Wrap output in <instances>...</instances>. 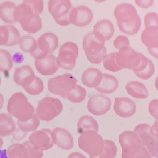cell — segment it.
<instances>
[{
    "label": "cell",
    "instance_id": "cell-1",
    "mask_svg": "<svg viewBox=\"0 0 158 158\" xmlns=\"http://www.w3.org/2000/svg\"><path fill=\"white\" fill-rule=\"evenodd\" d=\"M117 24L123 33L132 35L138 33L141 27V19L136 9L130 3H120L114 11Z\"/></svg>",
    "mask_w": 158,
    "mask_h": 158
},
{
    "label": "cell",
    "instance_id": "cell-2",
    "mask_svg": "<svg viewBox=\"0 0 158 158\" xmlns=\"http://www.w3.org/2000/svg\"><path fill=\"white\" fill-rule=\"evenodd\" d=\"M122 149L121 158H152L148 150L142 146L138 135L133 131H125L118 138Z\"/></svg>",
    "mask_w": 158,
    "mask_h": 158
},
{
    "label": "cell",
    "instance_id": "cell-3",
    "mask_svg": "<svg viewBox=\"0 0 158 158\" xmlns=\"http://www.w3.org/2000/svg\"><path fill=\"white\" fill-rule=\"evenodd\" d=\"M14 20L20 24L23 30L30 34L37 33L42 26L40 16L32 10L25 0L16 6L14 10Z\"/></svg>",
    "mask_w": 158,
    "mask_h": 158
},
{
    "label": "cell",
    "instance_id": "cell-4",
    "mask_svg": "<svg viewBox=\"0 0 158 158\" xmlns=\"http://www.w3.org/2000/svg\"><path fill=\"white\" fill-rule=\"evenodd\" d=\"M105 42L103 37L93 31L88 32L84 36L82 47L87 60L91 64H99L103 62L106 55Z\"/></svg>",
    "mask_w": 158,
    "mask_h": 158
},
{
    "label": "cell",
    "instance_id": "cell-5",
    "mask_svg": "<svg viewBox=\"0 0 158 158\" xmlns=\"http://www.w3.org/2000/svg\"><path fill=\"white\" fill-rule=\"evenodd\" d=\"M7 111L11 117L20 121H27L35 114V109L28 102L24 93L17 92L13 94L7 103Z\"/></svg>",
    "mask_w": 158,
    "mask_h": 158
},
{
    "label": "cell",
    "instance_id": "cell-6",
    "mask_svg": "<svg viewBox=\"0 0 158 158\" xmlns=\"http://www.w3.org/2000/svg\"><path fill=\"white\" fill-rule=\"evenodd\" d=\"M78 146L89 156H99L104 150V139L96 131H85L79 136Z\"/></svg>",
    "mask_w": 158,
    "mask_h": 158
},
{
    "label": "cell",
    "instance_id": "cell-7",
    "mask_svg": "<svg viewBox=\"0 0 158 158\" xmlns=\"http://www.w3.org/2000/svg\"><path fill=\"white\" fill-rule=\"evenodd\" d=\"M64 109L59 99L46 96L41 99L35 109V114L40 121H50L59 116Z\"/></svg>",
    "mask_w": 158,
    "mask_h": 158
},
{
    "label": "cell",
    "instance_id": "cell-8",
    "mask_svg": "<svg viewBox=\"0 0 158 158\" xmlns=\"http://www.w3.org/2000/svg\"><path fill=\"white\" fill-rule=\"evenodd\" d=\"M77 80L69 73H65L50 78L48 81V90L51 93L58 95L65 99L67 93L77 85Z\"/></svg>",
    "mask_w": 158,
    "mask_h": 158
},
{
    "label": "cell",
    "instance_id": "cell-9",
    "mask_svg": "<svg viewBox=\"0 0 158 158\" xmlns=\"http://www.w3.org/2000/svg\"><path fill=\"white\" fill-rule=\"evenodd\" d=\"M72 9L69 0H49L48 2V10L53 17L56 24L60 26H68L71 24L69 15Z\"/></svg>",
    "mask_w": 158,
    "mask_h": 158
},
{
    "label": "cell",
    "instance_id": "cell-10",
    "mask_svg": "<svg viewBox=\"0 0 158 158\" xmlns=\"http://www.w3.org/2000/svg\"><path fill=\"white\" fill-rule=\"evenodd\" d=\"M134 132L138 135L142 146L148 150L150 156L157 158L158 140L157 134L152 130L148 124H139L134 129Z\"/></svg>",
    "mask_w": 158,
    "mask_h": 158
},
{
    "label": "cell",
    "instance_id": "cell-11",
    "mask_svg": "<svg viewBox=\"0 0 158 158\" xmlns=\"http://www.w3.org/2000/svg\"><path fill=\"white\" fill-rule=\"evenodd\" d=\"M78 56V47L73 42H66L59 49L56 62L58 66L63 69L72 70L76 65Z\"/></svg>",
    "mask_w": 158,
    "mask_h": 158
},
{
    "label": "cell",
    "instance_id": "cell-12",
    "mask_svg": "<svg viewBox=\"0 0 158 158\" xmlns=\"http://www.w3.org/2000/svg\"><path fill=\"white\" fill-rule=\"evenodd\" d=\"M117 64L121 69H129L133 71L140 63L139 52H136L130 46H125L119 49L115 58Z\"/></svg>",
    "mask_w": 158,
    "mask_h": 158
},
{
    "label": "cell",
    "instance_id": "cell-13",
    "mask_svg": "<svg viewBox=\"0 0 158 158\" xmlns=\"http://www.w3.org/2000/svg\"><path fill=\"white\" fill-rule=\"evenodd\" d=\"M52 131V130L49 128H42L39 131H35L29 136V143L37 150L42 151L49 150L54 146Z\"/></svg>",
    "mask_w": 158,
    "mask_h": 158
},
{
    "label": "cell",
    "instance_id": "cell-14",
    "mask_svg": "<svg viewBox=\"0 0 158 158\" xmlns=\"http://www.w3.org/2000/svg\"><path fill=\"white\" fill-rule=\"evenodd\" d=\"M141 41L148 49L149 53L158 59V26L145 25L142 31Z\"/></svg>",
    "mask_w": 158,
    "mask_h": 158
},
{
    "label": "cell",
    "instance_id": "cell-15",
    "mask_svg": "<svg viewBox=\"0 0 158 158\" xmlns=\"http://www.w3.org/2000/svg\"><path fill=\"white\" fill-rule=\"evenodd\" d=\"M111 100L108 96L101 93L94 94L89 98L87 103L88 110L93 114L99 116L103 115L110 110L111 107Z\"/></svg>",
    "mask_w": 158,
    "mask_h": 158
},
{
    "label": "cell",
    "instance_id": "cell-16",
    "mask_svg": "<svg viewBox=\"0 0 158 158\" xmlns=\"http://www.w3.org/2000/svg\"><path fill=\"white\" fill-rule=\"evenodd\" d=\"M93 19V11L85 6L72 7L69 15L70 23L76 27H85L91 23Z\"/></svg>",
    "mask_w": 158,
    "mask_h": 158
},
{
    "label": "cell",
    "instance_id": "cell-17",
    "mask_svg": "<svg viewBox=\"0 0 158 158\" xmlns=\"http://www.w3.org/2000/svg\"><path fill=\"white\" fill-rule=\"evenodd\" d=\"M20 38V32L14 25H0V46H17Z\"/></svg>",
    "mask_w": 158,
    "mask_h": 158
},
{
    "label": "cell",
    "instance_id": "cell-18",
    "mask_svg": "<svg viewBox=\"0 0 158 158\" xmlns=\"http://www.w3.org/2000/svg\"><path fill=\"white\" fill-rule=\"evenodd\" d=\"M115 114L121 118L133 116L136 111V104L128 97H116L114 104Z\"/></svg>",
    "mask_w": 158,
    "mask_h": 158
},
{
    "label": "cell",
    "instance_id": "cell-19",
    "mask_svg": "<svg viewBox=\"0 0 158 158\" xmlns=\"http://www.w3.org/2000/svg\"><path fill=\"white\" fill-rule=\"evenodd\" d=\"M58 37L52 32H46L37 40V46L44 55H51L58 47Z\"/></svg>",
    "mask_w": 158,
    "mask_h": 158
},
{
    "label": "cell",
    "instance_id": "cell-20",
    "mask_svg": "<svg viewBox=\"0 0 158 158\" xmlns=\"http://www.w3.org/2000/svg\"><path fill=\"white\" fill-rule=\"evenodd\" d=\"M52 136L54 144L64 150H69L74 147V139L69 131L65 128H54L52 131Z\"/></svg>",
    "mask_w": 158,
    "mask_h": 158
},
{
    "label": "cell",
    "instance_id": "cell-21",
    "mask_svg": "<svg viewBox=\"0 0 158 158\" xmlns=\"http://www.w3.org/2000/svg\"><path fill=\"white\" fill-rule=\"evenodd\" d=\"M35 66L38 72L44 76L52 75L60 67L56 62V57L53 54L47 55L42 60H35Z\"/></svg>",
    "mask_w": 158,
    "mask_h": 158
},
{
    "label": "cell",
    "instance_id": "cell-22",
    "mask_svg": "<svg viewBox=\"0 0 158 158\" xmlns=\"http://www.w3.org/2000/svg\"><path fill=\"white\" fill-rule=\"evenodd\" d=\"M35 77V72L29 65H23L17 67L14 73V82L23 88L28 86L33 81Z\"/></svg>",
    "mask_w": 158,
    "mask_h": 158
},
{
    "label": "cell",
    "instance_id": "cell-23",
    "mask_svg": "<svg viewBox=\"0 0 158 158\" xmlns=\"http://www.w3.org/2000/svg\"><path fill=\"white\" fill-rule=\"evenodd\" d=\"M103 80V73L97 68L89 67L81 75V81L83 85L89 88H96L99 85Z\"/></svg>",
    "mask_w": 158,
    "mask_h": 158
},
{
    "label": "cell",
    "instance_id": "cell-24",
    "mask_svg": "<svg viewBox=\"0 0 158 158\" xmlns=\"http://www.w3.org/2000/svg\"><path fill=\"white\" fill-rule=\"evenodd\" d=\"M29 141L24 143H14L6 150L8 158H31L29 150Z\"/></svg>",
    "mask_w": 158,
    "mask_h": 158
},
{
    "label": "cell",
    "instance_id": "cell-25",
    "mask_svg": "<svg viewBox=\"0 0 158 158\" xmlns=\"http://www.w3.org/2000/svg\"><path fill=\"white\" fill-rule=\"evenodd\" d=\"M118 86L119 82L114 76L103 73V80L96 89L101 94H110L116 91Z\"/></svg>",
    "mask_w": 158,
    "mask_h": 158
},
{
    "label": "cell",
    "instance_id": "cell-26",
    "mask_svg": "<svg viewBox=\"0 0 158 158\" xmlns=\"http://www.w3.org/2000/svg\"><path fill=\"white\" fill-rule=\"evenodd\" d=\"M93 31L103 37L105 41H108L113 37L115 30L114 24L110 20L103 19L95 24Z\"/></svg>",
    "mask_w": 158,
    "mask_h": 158
},
{
    "label": "cell",
    "instance_id": "cell-27",
    "mask_svg": "<svg viewBox=\"0 0 158 158\" xmlns=\"http://www.w3.org/2000/svg\"><path fill=\"white\" fill-rule=\"evenodd\" d=\"M125 89L128 95L135 99H146L149 96L146 87L139 81H129L125 85Z\"/></svg>",
    "mask_w": 158,
    "mask_h": 158
},
{
    "label": "cell",
    "instance_id": "cell-28",
    "mask_svg": "<svg viewBox=\"0 0 158 158\" xmlns=\"http://www.w3.org/2000/svg\"><path fill=\"white\" fill-rule=\"evenodd\" d=\"M16 128L15 121L9 114H0V137H6L14 133Z\"/></svg>",
    "mask_w": 158,
    "mask_h": 158
},
{
    "label": "cell",
    "instance_id": "cell-29",
    "mask_svg": "<svg viewBox=\"0 0 158 158\" xmlns=\"http://www.w3.org/2000/svg\"><path fill=\"white\" fill-rule=\"evenodd\" d=\"M16 6L17 5L14 2H10V1L0 3V19L1 20H2L6 24L14 25V24L15 23L14 10H15Z\"/></svg>",
    "mask_w": 158,
    "mask_h": 158
},
{
    "label": "cell",
    "instance_id": "cell-30",
    "mask_svg": "<svg viewBox=\"0 0 158 158\" xmlns=\"http://www.w3.org/2000/svg\"><path fill=\"white\" fill-rule=\"evenodd\" d=\"M77 132L82 134L87 131H93L98 132L99 125L96 119L89 115H84L79 118L77 121Z\"/></svg>",
    "mask_w": 158,
    "mask_h": 158
},
{
    "label": "cell",
    "instance_id": "cell-31",
    "mask_svg": "<svg viewBox=\"0 0 158 158\" xmlns=\"http://www.w3.org/2000/svg\"><path fill=\"white\" fill-rule=\"evenodd\" d=\"M19 46L23 52L31 55L37 48V40L31 35H24L20 38Z\"/></svg>",
    "mask_w": 158,
    "mask_h": 158
},
{
    "label": "cell",
    "instance_id": "cell-32",
    "mask_svg": "<svg viewBox=\"0 0 158 158\" xmlns=\"http://www.w3.org/2000/svg\"><path fill=\"white\" fill-rule=\"evenodd\" d=\"M87 96V92L81 85H76L71 92L67 93V99L73 103H80L85 100Z\"/></svg>",
    "mask_w": 158,
    "mask_h": 158
},
{
    "label": "cell",
    "instance_id": "cell-33",
    "mask_svg": "<svg viewBox=\"0 0 158 158\" xmlns=\"http://www.w3.org/2000/svg\"><path fill=\"white\" fill-rule=\"evenodd\" d=\"M17 127L24 132H30V131H35L40 125V119L37 116L36 114H34L31 119L28 120L27 121H17Z\"/></svg>",
    "mask_w": 158,
    "mask_h": 158
},
{
    "label": "cell",
    "instance_id": "cell-34",
    "mask_svg": "<svg viewBox=\"0 0 158 158\" xmlns=\"http://www.w3.org/2000/svg\"><path fill=\"white\" fill-rule=\"evenodd\" d=\"M13 65L14 63L10 52L6 49H0V71L9 72Z\"/></svg>",
    "mask_w": 158,
    "mask_h": 158
},
{
    "label": "cell",
    "instance_id": "cell-35",
    "mask_svg": "<svg viewBox=\"0 0 158 158\" xmlns=\"http://www.w3.org/2000/svg\"><path fill=\"white\" fill-rule=\"evenodd\" d=\"M24 89L31 96H37V95L41 94L43 91L44 83L40 77L35 76L33 81L28 86L24 88Z\"/></svg>",
    "mask_w": 158,
    "mask_h": 158
},
{
    "label": "cell",
    "instance_id": "cell-36",
    "mask_svg": "<svg viewBox=\"0 0 158 158\" xmlns=\"http://www.w3.org/2000/svg\"><path fill=\"white\" fill-rule=\"evenodd\" d=\"M117 152H118V148L114 142L110 139H104V150L103 153L97 157L115 158L117 156Z\"/></svg>",
    "mask_w": 158,
    "mask_h": 158
},
{
    "label": "cell",
    "instance_id": "cell-37",
    "mask_svg": "<svg viewBox=\"0 0 158 158\" xmlns=\"http://www.w3.org/2000/svg\"><path fill=\"white\" fill-rule=\"evenodd\" d=\"M117 52H111V53L106 54L103 59V67L107 71L111 72H117V71H121V68L119 67L117 64L115 58H116Z\"/></svg>",
    "mask_w": 158,
    "mask_h": 158
},
{
    "label": "cell",
    "instance_id": "cell-38",
    "mask_svg": "<svg viewBox=\"0 0 158 158\" xmlns=\"http://www.w3.org/2000/svg\"><path fill=\"white\" fill-rule=\"evenodd\" d=\"M155 73V67L154 64H153V61L151 60H149V62L147 66L145 67L143 71H139V72L135 73V75L137 76L139 78L143 79V80H147V79H150L152 76L153 75V74Z\"/></svg>",
    "mask_w": 158,
    "mask_h": 158
},
{
    "label": "cell",
    "instance_id": "cell-39",
    "mask_svg": "<svg viewBox=\"0 0 158 158\" xmlns=\"http://www.w3.org/2000/svg\"><path fill=\"white\" fill-rule=\"evenodd\" d=\"M26 2L32 8V10L39 15L43 11V1L42 0H25Z\"/></svg>",
    "mask_w": 158,
    "mask_h": 158
},
{
    "label": "cell",
    "instance_id": "cell-40",
    "mask_svg": "<svg viewBox=\"0 0 158 158\" xmlns=\"http://www.w3.org/2000/svg\"><path fill=\"white\" fill-rule=\"evenodd\" d=\"M130 42L128 38L125 35H118L114 40V46L117 49H121L125 46H129Z\"/></svg>",
    "mask_w": 158,
    "mask_h": 158
},
{
    "label": "cell",
    "instance_id": "cell-41",
    "mask_svg": "<svg viewBox=\"0 0 158 158\" xmlns=\"http://www.w3.org/2000/svg\"><path fill=\"white\" fill-rule=\"evenodd\" d=\"M158 99H155L149 103V112L154 118L155 121H158Z\"/></svg>",
    "mask_w": 158,
    "mask_h": 158
},
{
    "label": "cell",
    "instance_id": "cell-42",
    "mask_svg": "<svg viewBox=\"0 0 158 158\" xmlns=\"http://www.w3.org/2000/svg\"><path fill=\"white\" fill-rule=\"evenodd\" d=\"M135 4L140 8L144 9V10H147L150 8L152 5L153 4L154 1L153 0H147V1H144V0H135Z\"/></svg>",
    "mask_w": 158,
    "mask_h": 158
},
{
    "label": "cell",
    "instance_id": "cell-43",
    "mask_svg": "<svg viewBox=\"0 0 158 158\" xmlns=\"http://www.w3.org/2000/svg\"><path fill=\"white\" fill-rule=\"evenodd\" d=\"M12 135L13 138H14V139L17 140V141H20V140H22L26 135H27V132H24V131H23L22 130H20L18 127L16 126L15 131H14V133H13Z\"/></svg>",
    "mask_w": 158,
    "mask_h": 158
},
{
    "label": "cell",
    "instance_id": "cell-44",
    "mask_svg": "<svg viewBox=\"0 0 158 158\" xmlns=\"http://www.w3.org/2000/svg\"><path fill=\"white\" fill-rule=\"evenodd\" d=\"M68 158H86L85 156L78 152H74L68 156Z\"/></svg>",
    "mask_w": 158,
    "mask_h": 158
},
{
    "label": "cell",
    "instance_id": "cell-45",
    "mask_svg": "<svg viewBox=\"0 0 158 158\" xmlns=\"http://www.w3.org/2000/svg\"><path fill=\"white\" fill-rule=\"evenodd\" d=\"M0 158H8L6 156V150H0Z\"/></svg>",
    "mask_w": 158,
    "mask_h": 158
},
{
    "label": "cell",
    "instance_id": "cell-46",
    "mask_svg": "<svg viewBox=\"0 0 158 158\" xmlns=\"http://www.w3.org/2000/svg\"><path fill=\"white\" fill-rule=\"evenodd\" d=\"M151 128H152V130H153V132L156 133V134H157V121H155L153 125V126H151Z\"/></svg>",
    "mask_w": 158,
    "mask_h": 158
},
{
    "label": "cell",
    "instance_id": "cell-47",
    "mask_svg": "<svg viewBox=\"0 0 158 158\" xmlns=\"http://www.w3.org/2000/svg\"><path fill=\"white\" fill-rule=\"evenodd\" d=\"M4 104V96L2 93H0V110L2 109Z\"/></svg>",
    "mask_w": 158,
    "mask_h": 158
},
{
    "label": "cell",
    "instance_id": "cell-48",
    "mask_svg": "<svg viewBox=\"0 0 158 158\" xmlns=\"http://www.w3.org/2000/svg\"><path fill=\"white\" fill-rule=\"evenodd\" d=\"M3 146V140H2V137H0V150H1V148Z\"/></svg>",
    "mask_w": 158,
    "mask_h": 158
},
{
    "label": "cell",
    "instance_id": "cell-49",
    "mask_svg": "<svg viewBox=\"0 0 158 158\" xmlns=\"http://www.w3.org/2000/svg\"><path fill=\"white\" fill-rule=\"evenodd\" d=\"M90 158H99L97 156H90Z\"/></svg>",
    "mask_w": 158,
    "mask_h": 158
},
{
    "label": "cell",
    "instance_id": "cell-50",
    "mask_svg": "<svg viewBox=\"0 0 158 158\" xmlns=\"http://www.w3.org/2000/svg\"><path fill=\"white\" fill-rule=\"evenodd\" d=\"M0 85H1V77H0Z\"/></svg>",
    "mask_w": 158,
    "mask_h": 158
}]
</instances>
